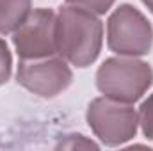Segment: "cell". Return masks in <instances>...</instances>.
<instances>
[{
    "mask_svg": "<svg viewBox=\"0 0 153 151\" xmlns=\"http://www.w3.org/2000/svg\"><path fill=\"white\" fill-rule=\"evenodd\" d=\"M68 64L59 53L39 59H20L16 82L41 98H55L73 82V71Z\"/></svg>",
    "mask_w": 153,
    "mask_h": 151,
    "instance_id": "5",
    "label": "cell"
},
{
    "mask_svg": "<svg viewBox=\"0 0 153 151\" xmlns=\"http://www.w3.org/2000/svg\"><path fill=\"white\" fill-rule=\"evenodd\" d=\"M57 14L52 9L38 7L29 13L23 23L13 32V44L20 59H39L57 53L55 39Z\"/></svg>",
    "mask_w": 153,
    "mask_h": 151,
    "instance_id": "6",
    "label": "cell"
},
{
    "mask_svg": "<svg viewBox=\"0 0 153 151\" xmlns=\"http://www.w3.org/2000/svg\"><path fill=\"white\" fill-rule=\"evenodd\" d=\"M85 119L94 137L109 148L132 141L139 128V114L132 103H123L109 96L94 98L87 107Z\"/></svg>",
    "mask_w": 153,
    "mask_h": 151,
    "instance_id": "3",
    "label": "cell"
},
{
    "mask_svg": "<svg viewBox=\"0 0 153 151\" xmlns=\"http://www.w3.org/2000/svg\"><path fill=\"white\" fill-rule=\"evenodd\" d=\"M32 11V0H0V34L14 32Z\"/></svg>",
    "mask_w": 153,
    "mask_h": 151,
    "instance_id": "7",
    "label": "cell"
},
{
    "mask_svg": "<svg viewBox=\"0 0 153 151\" xmlns=\"http://www.w3.org/2000/svg\"><path fill=\"white\" fill-rule=\"evenodd\" d=\"M116 0H66V4H73V5H80L94 14H105L112 9Z\"/></svg>",
    "mask_w": 153,
    "mask_h": 151,
    "instance_id": "9",
    "label": "cell"
},
{
    "mask_svg": "<svg viewBox=\"0 0 153 151\" xmlns=\"http://www.w3.org/2000/svg\"><path fill=\"white\" fill-rule=\"evenodd\" d=\"M141 2H143V4H144V5H146V7L153 13V0H141Z\"/></svg>",
    "mask_w": 153,
    "mask_h": 151,
    "instance_id": "12",
    "label": "cell"
},
{
    "mask_svg": "<svg viewBox=\"0 0 153 151\" xmlns=\"http://www.w3.org/2000/svg\"><path fill=\"white\" fill-rule=\"evenodd\" d=\"M153 84L152 66L137 57H109L96 71V87L103 96L135 103Z\"/></svg>",
    "mask_w": 153,
    "mask_h": 151,
    "instance_id": "2",
    "label": "cell"
},
{
    "mask_svg": "<svg viewBox=\"0 0 153 151\" xmlns=\"http://www.w3.org/2000/svg\"><path fill=\"white\" fill-rule=\"evenodd\" d=\"M107 46L117 55H148L153 46L150 20L132 4H121L107 20Z\"/></svg>",
    "mask_w": 153,
    "mask_h": 151,
    "instance_id": "4",
    "label": "cell"
},
{
    "mask_svg": "<svg viewBox=\"0 0 153 151\" xmlns=\"http://www.w3.org/2000/svg\"><path fill=\"white\" fill-rule=\"evenodd\" d=\"M57 53L66 59L71 66H91L103 44V23L98 14L73 4L59 7L57 25Z\"/></svg>",
    "mask_w": 153,
    "mask_h": 151,
    "instance_id": "1",
    "label": "cell"
},
{
    "mask_svg": "<svg viewBox=\"0 0 153 151\" xmlns=\"http://www.w3.org/2000/svg\"><path fill=\"white\" fill-rule=\"evenodd\" d=\"M11 71H13V57L7 43L0 38V85L7 84V80L11 78Z\"/></svg>",
    "mask_w": 153,
    "mask_h": 151,
    "instance_id": "10",
    "label": "cell"
},
{
    "mask_svg": "<svg viewBox=\"0 0 153 151\" xmlns=\"http://www.w3.org/2000/svg\"><path fill=\"white\" fill-rule=\"evenodd\" d=\"M66 139H70L71 142H61L59 146H62V148H78V146H84V148H98L94 142H91V141H85L84 139V135H80V133H71V135H64Z\"/></svg>",
    "mask_w": 153,
    "mask_h": 151,
    "instance_id": "11",
    "label": "cell"
},
{
    "mask_svg": "<svg viewBox=\"0 0 153 151\" xmlns=\"http://www.w3.org/2000/svg\"><path fill=\"white\" fill-rule=\"evenodd\" d=\"M139 126L143 135L148 141H153V93L139 107Z\"/></svg>",
    "mask_w": 153,
    "mask_h": 151,
    "instance_id": "8",
    "label": "cell"
}]
</instances>
